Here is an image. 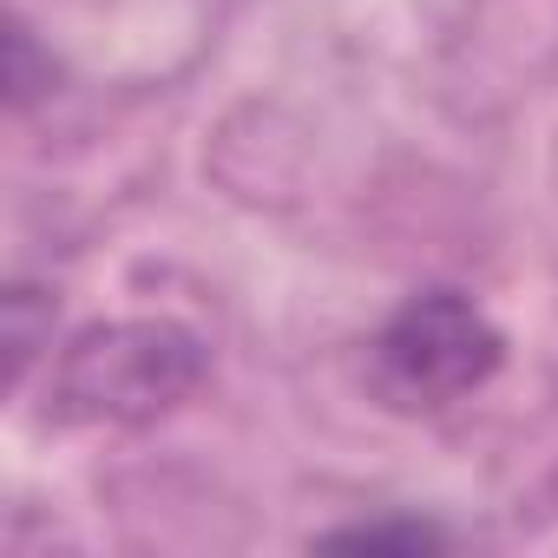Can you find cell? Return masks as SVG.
I'll list each match as a JSON object with an SVG mask.
<instances>
[{
  "instance_id": "cell-1",
  "label": "cell",
  "mask_w": 558,
  "mask_h": 558,
  "mask_svg": "<svg viewBox=\"0 0 558 558\" xmlns=\"http://www.w3.org/2000/svg\"><path fill=\"white\" fill-rule=\"evenodd\" d=\"M204 381V342L178 323H106L86 329L53 375L66 421H151Z\"/></svg>"
},
{
  "instance_id": "cell-2",
  "label": "cell",
  "mask_w": 558,
  "mask_h": 558,
  "mask_svg": "<svg viewBox=\"0 0 558 558\" xmlns=\"http://www.w3.org/2000/svg\"><path fill=\"white\" fill-rule=\"evenodd\" d=\"M506 362V336L486 323V310L460 290H421L408 296L388 329L375 336V381L395 408H453L480 395Z\"/></svg>"
},
{
  "instance_id": "cell-3",
  "label": "cell",
  "mask_w": 558,
  "mask_h": 558,
  "mask_svg": "<svg viewBox=\"0 0 558 558\" xmlns=\"http://www.w3.org/2000/svg\"><path fill=\"white\" fill-rule=\"evenodd\" d=\"M329 545H401V551H427V545H447V532L408 519V525H349V532H329Z\"/></svg>"
}]
</instances>
